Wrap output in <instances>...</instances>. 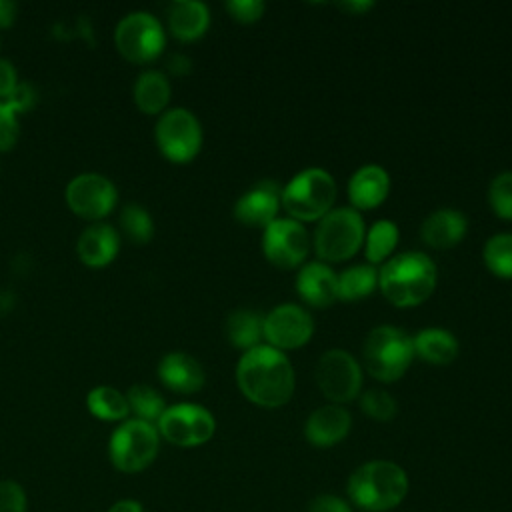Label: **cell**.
Here are the masks:
<instances>
[{
	"instance_id": "obj_12",
	"label": "cell",
	"mask_w": 512,
	"mask_h": 512,
	"mask_svg": "<svg viewBox=\"0 0 512 512\" xmlns=\"http://www.w3.org/2000/svg\"><path fill=\"white\" fill-rule=\"evenodd\" d=\"M262 250L274 266L294 268L306 258L310 250V238L298 220L276 218L264 228Z\"/></svg>"
},
{
	"instance_id": "obj_40",
	"label": "cell",
	"mask_w": 512,
	"mask_h": 512,
	"mask_svg": "<svg viewBox=\"0 0 512 512\" xmlns=\"http://www.w3.org/2000/svg\"><path fill=\"white\" fill-rule=\"evenodd\" d=\"M338 6H340L342 10H346V12L362 14V12H366L368 8H372V2H370V0H350V2H340Z\"/></svg>"
},
{
	"instance_id": "obj_7",
	"label": "cell",
	"mask_w": 512,
	"mask_h": 512,
	"mask_svg": "<svg viewBox=\"0 0 512 512\" xmlns=\"http://www.w3.org/2000/svg\"><path fill=\"white\" fill-rule=\"evenodd\" d=\"M158 430L144 420H126L110 436V462L120 472H140L158 454Z\"/></svg>"
},
{
	"instance_id": "obj_41",
	"label": "cell",
	"mask_w": 512,
	"mask_h": 512,
	"mask_svg": "<svg viewBox=\"0 0 512 512\" xmlns=\"http://www.w3.org/2000/svg\"><path fill=\"white\" fill-rule=\"evenodd\" d=\"M190 60L186 58V56H182V54H176V56H172L170 58V70L174 72V74H186V72H190Z\"/></svg>"
},
{
	"instance_id": "obj_20",
	"label": "cell",
	"mask_w": 512,
	"mask_h": 512,
	"mask_svg": "<svg viewBox=\"0 0 512 512\" xmlns=\"http://www.w3.org/2000/svg\"><path fill=\"white\" fill-rule=\"evenodd\" d=\"M118 248H120L118 232L108 224L88 226L76 242L78 258L86 266H94V268L106 266L108 262H112L114 256L118 254Z\"/></svg>"
},
{
	"instance_id": "obj_1",
	"label": "cell",
	"mask_w": 512,
	"mask_h": 512,
	"mask_svg": "<svg viewBox=\"0 0 512 512\" xmlns=\"http://www.w3.org/2000/svg\"><path fill=\"white\" fill-rule=\"evenodd\" d=\"M242 394L258 406L276 408L294 392V368L284 352L272 346H256L242 354L236 366Z\"/></svg>"
},
{
	"instance_id": "obj_11",
	"label": "cell",
	"mask_w": 512,
	"mask_h": 512,
	"mask_svg": "<svg viewBox=\"0 0 512 512\" xmlns=\"http://www.w3.org/2000/svg\"><path fill=\"white\" fill-rule=\"evenodd\" d=\"M216 430L214 416L196 404H176L158 418V432L176 446H200L212 438Z\"/></svg>"
},
{
	"instance_id": "obj_10",
	"label": "cell",
	"mask_w": 512,
	"mask_h": 512,
	"mask_svg": "<svg viewBox=\"0 0 512 512\" xmlns=\"http://www.w3.org/2000/svg\"><path fill=\"white\" fill-rule=\"evenodd\" d=\"M316 384L328 400L344 404L358 396L362 386V370L350 352L332 348L318 360Z\"/></svg>"
},
{
	"instance_id": "obj_23",
	"label": "cell",
	"mask_w": 512,
	"mask_h": 512,
	"mask_svg": "<svg viewBox=\"0 0 512 512\" xmlns=\"http://www.w3.org/2000/svg\"><path fill=\"white\" fill-rule=\"evenodd\" d=\"M414 356L430 364H450L458 356V340L444 328H424L412 338Z\"/></svg>"
},
{
	"instance_id": "obj_15",
	"label": "cell",
	"mask_w": 512,
	"mask_h": 512,
	"mask_svg": "<svg viewBox=\"0 0 512 512\" xmlns=\"http://www.w3.org/2000/svg\"><path fill=\"white\" fill-rule=\"evenodd\" d=\"M282 188L278 182L264 178L248 188L234 204V216L246 226H268L276 220L282 204Z\"/></svg>"
},
{
	"instance_id": "obj_37",
	"label": "cell",
	"mask_w": 512,
	"mask_h": 512,
	"mask_svg": "<svg viewBox=\"0 0 512 512\" xmlns=\"http://www.w3.org/2000/svg\"><path fill=\"white\" fill-rule=\"evenodd\" d=\"M16 88H18V78H16L14 66L10 64V60L0 58V102L8 100Z\"/></svg>"
},
{
	"instance_id": "obj_9",
	"label": "cell",
	"mask_w": 512,
	"mask_h": 512,
	"mask_svg": "<svg viewBox=\"0 0 512 512\" xmlns=\"http://www.w3.org/2000/svg\"><path fill=\"white\" fill-rule=\"evenodd\" d=\"M116 48L130 62L154 60L164 48V30L148 12L126 14L114 32Z\"/></svg>"
},
{
	"instance_id": "obj_4",
	"label": "cell",
	"mask_w": 512,
	"mask_h": 512,
	"mask_svg": "<svg viewBox=\"0 0 512 512\" xmlns=\"http://www.w3.org/2000/svg\"><path fill=\"white\" fill-rule=\"evenodd\" d=\"M336 198V182L322 168H306L282 188V206L294 220H318L326 216Z\"/></svg>"
},
{
	"instance_id": "obj_25",
	"label": "cell",
	"mask_w": 512,
	"mask_h": 512,
	"mask_svg": "<svg viewBox=\"0 0 512 512\" xmlns=\"http://www.w3.org/2000/svg\"><path fill=\"white\" fill-rule=\"evenodd\" d=\"M134 100L142 112L156 114L164 110V106L170 100L168 78L158 70L142 72L134 86Z\"/></svg>"
},
{
	"instance_id": "obj_13",
	"label": "cell",
	"mask_w": 512,
	"mask_h": 512,
	"mask_svg": "<svg viewBox=\"0 0 512 512\" xmlns=\"http://www.w3.org/2000/svg\"><path fill=\"white\" fill-rule=\"evenodd\" d=\"M66 202L74 214L96 220L106 216L114 208L116 188L106 176L96 172H84L68 182Z\"/></svg>"
},
{
	"instance_id": "obj_32",
	"label": "cell",
	"mask_w": 512,
	"mask_h": 512,
	"mask_svg": "<svg viewBox=\"0 0 512 512\" xmlns=\"http://www.w3.org/2000/svg\"><path fill=\"white\" fill-rule=\"evenodd\" d=\"M488 202L492 210L506 220H512V172H500L492 178L488 188Z\"/></svg>"
},
{
	"instance_id": "obj_24",
	"label": "cell",
	"mask_w": 512,
	"mask_h": 512,
	"mask_svg": "<svg viewBox=\"0 0 512 512\" xmlns=\"http://www.w3.org/2000/svg\"><path fill=\"white\" fill-rule=\"evenodd\" d=\"M226 336L238 348H256L264 336V318L248 308L234 310L226 320Z\"/></svg>"
},
{
	"instance_id": "obj_42",
	"label": "cell",
	"mask_w": 512,
	"mask_h": 512,
	"mask_svg": "<svg viewBox=\"0 0 512 512\" xmlns=\"http://www.w3.org/2000/svg\"><path fill=\"white\" fill-rule=\"evenodd\" d=\"M14 12H16V6L12 2L0 0V26H10L14 20Z\"/></svg>"
},
{
	"instance_id": "obj_5",
	"label": "cell",
	"mask_w": 512,
	"mask_h": 512,
	"mask_svg": "<svg viewBox=\"0 0 512 512\" xmlns=\"http://www.w3.org/2000/svg\"><path fill=\"white\" fill-rule=\"evenodd\" d=\"M362 356L364 366L374 378L394 382L408 370L414 358L412 338L396 326H376L364 340Z\"/></svg>"
},
{
	"instance_id": "obj_18",
	"label": "cell",
	"mask_w": 512,
	"mask_h": 512,
	"mask_svg": "<svg viewBox=\"0 0 512 512\" xmlns=\"http://www.w3.org/2000/svg\"><path fill=\"white\" fill-rule=\"evenodd\" d=\"M296 290L308 304L324 308L338 300V276L330 266L310 262L298 272Z\"/></svg>"
},
{
	"instance_id": "obj_21",
	"label": "cell",
	"mask_w": 512,
	"mask_h": 512,
	"mask_svg": "<svg viewBox=\"0 0 512 512\" xmlns=\"http://www.w3.org/2000/svg\"><path fill=\"white\" fill-rule=\"evenodd\" d=\"M466 228L468 224L462 212L452 208H438L422 222L420 236L432 248H450L464 238Z\"/></svg>"
},
{
	"instance_id": "obj_31",
	"label": "cell",
	"mask_w": 512,
	"mask_h": 512,
	"mask_svg": "<svg viewBox=\"0 0 512 512\" xmlns=\"http://www.w3.org/2000/svg\"><path fill=\"white\" fill-rule=\"evenodd\" d=\"M120 226H122L124 234L138 244L148 242L154 234V224H152L150 214L138 204H128L122 208Z\"/></svg>"
},
{
	"instance_id": "obj_17",
	"label": "cell",
	"mask_w": 512,
	"mask_h": 512,
	"mask_svg": "<svg viewBox=\"0 0 512 512\" xmlns=\"http://www.w3.org/2000/svg\"><path fill=\"white\" fill-rule=\"evenodd\" d=\"M158 376L180 394L198 392L206 380L202 364L186 352H168L158 364Z\"/></svg>"
},
{
	"instance_id": "obj_14",
	"label": "cell",
	"mask_w": 512,
	"mask_h": 512,
	"mask_svg": "<svg viewBox=\"0 0 512 512\" xmlns=\"http://www.w3.org/2000/svg\"><path fill=\"white\" fill-rule=\"evenodd\" d=\"M314 332L312 316L296 304H280L264 318V338L272 348H298L310 340Z\"/></svg>"
},
{
	"instance_id": "obj_34",
	"label": "cell",
	"mask_w": 512,
	"mask_h": 512,
	"mask_svg": "<svg viewBox=\"0 0 512 512\" xmlns=\"http://www.w3.org/2000/svg\"><path fill=\"white\" fill-rule=\"evenodd\" d=\"M0 512H26V494L20 484L0 480Z\"/></svg>"
},
{
	"instance_id": "obj_3",
	"label": "cell",
	"mask_w": 512,
	"mask_h": 512,
	"mask_svg": "<svg viewBox=\"0 0 512 512\" xmlns=\"http://www.w3.org/2000/svg\"><path fill=\"white\" fill-rule=\"evenodd\" d=\"M408 494L406 472L388 460H372L356 468L348 480V496L370 512H386Z\"/></svg>"
},
{
	"instance_id": "obj_27",
	"label": "cell",
	"mask_w": 512,
	"mask_h": 512,
	"mask_svg": "<svg viewBox=\"0 0 512 512\" xmlns=\"http://www.w3.org/2000/svg\"><path fill=\"white\" fill-rule=\"evenodd\" d=\"M378 282V272L372 264H356L338 276V298L358 300L368 296Z\"/></svg>"
},
{
	"instance_id": "obj_16",
	"label": "cell",
	"mask_w": 512,
	"mask_h": 512,
	"mask_svg": "<svg viewBox=\"0 0 512 512\" xmlns=\"http://www.w3.org/2000/svg\"><path fill=\"white\" fill-rule=\"evenodd\" d=\"M350 412L338 404H326L316 408L308 420L304 434L314 446H334L350 432Z\"/></svg>"
},
{
	"instance_id": "obj_29",
	"label": "cell",
	"mask_w": 512,
	"mask_h": 512,
	"mask_svg": "<svg viewBox=\"0 0 512 512\" xmlns=\"http://www.w3.org/2000/svg\"><path fill=\"white\" fill-rule=\"evenodd\" d=\"M398 242V226L392 220H378L368 230L366 258L370 264H378L390 256Z\"/></svg>"
},
{
	"instance_id": "obj_6",
	"label": "cell",
	"mask_w": 512,
	"mask_h": 512,
	"mask_svg": "<svg viewBox=\"0 0 512 512\" xmlns=\"http://www.w3.org/2000/svg\"><path fill=\"white\" fill-rule=\"evenodd\" d=\"M364 240V220L354 208H334L320 218L314 232V248L322 260H346Z\"/></svg>"
},
{
	"instance_id": "obj_39",
	"label": "cell",
	"mask_w": 512,
	"mask_h": 512,
	"mask_svg": "<svg viewBox=\"0 0 512 512\" xmlns=\"http://www.w3.org/2000/svg\"><path fill=\"white\" fill-rule=\"evenodd\" d=\"M108 512H144L140 502L138 500H132V498H124V500H118L114 502Z\"/></svg>"
},
{
	"instance_id": "obj_2",
	"label": "cell",
	"mask_w": 512,
	"mask_h": 512,
	"mask_svg": "<svg viewBox=\"0 0 512 512\" xmlns=\"http://www.w3.org/2000/svg\"><path fill=\"white\" fill-rule=\"evenodd\" d=\"M436 280V264L424 252H402L378 272L380 290L392 304L402 308L424 302L432 294Z\"/></svg>"
},
{
	"instance_id": "obj_8",
	"label": "cell",
	"mask_w": 512,
	"mask_h": 512,
	"mask_svg": "<svg viewBox=\"0 0 512 512\" xmlns=\"http://www.w3.org/2000/svg\"><path fill=\"white\" fill-rule=\"evenodd\" d=\"M156 144L174 162L192 160L202 146L198 118L186 108H172L156 122Z\"/></svg>"
},
{
	"instance_id": "obj_30",
	"label": "cell",
	"mask_w": 512,
	"mask_h": 512,
	"mask_svg": "<svg viewBox=\"0 0 512 512\" xmlns=\"http://www.w3.org/2000/svg\"><path fill=\"white\" fill-rule=\"evenodd\" d=\"M484 264L500 278H512V234L492 236L482 250Z\"/></svg>"
},
{
	"instance_id": "obj_22",
	"label": "cell",
	"mask_w": 512,
	"mask_h": 512,
	"mask_svg": "<svg viewBox=\"0 0 512 512\" xmlns=\"http://www.w3.org/2000/svg\"><path fill=\"white\" fill-rule=\"evenodd\" d=\"M210 22V14L204 2L198 0H176L168 8L170 32L180 40L200 38Z\"/></svg>"
},
{
	"instance_id": "obj_26",
	"label": "cell",
	"mask_w": 512,
	"mask_h": 512,
	"mask_svg": "<svg viewBox=\"0 0 512 512\" xmlns=\"http://www.w3.org/2000/svg\"><path fill=\"white\" fill-rule=\"evenodd\" d=\"M86 404L92 416L100 420H122L128 416V400L112 386H96L88 392Z\"/></svg>"
},
{
	"instance_id": "obj_28",
	"label": "cell",
	"mask_w": 512,
	"mask_h": 512,
	"mask_svg": "<svg viewBox=\"0 0 512 512\" xmlns=\"http://www.w3.org/2000/svg\"><path fill=\"white\" fill-rule=\"evenodd\" d=\"M128 408L138 416V420L144 422H158V418L164 414L166 406H164V398L150 386L146 384H134L128 394Z\"/></svg>"
},
{
	"instance_id": "obj_38",
	"label": "cell",
	"mask_w": 512,
	"mask_h": 512,
	"mask_svg": "<svg viewBox=\"0 0 512 512\" xmlns=\"http://www.w3.org/2000/svg\"><path fill=\"white\" fill-rule=\"evenodd\" d=\"M310 512H352L344 500L338 496H318L310 502Z\"/></svg>"
},
{
	"instance_id": "obj_19",
	"label": "cell",
	"mask_w": 512,
	"mask_h": 512,
	"mask_svg": "<svg viewBox=\"0 0 512 512\" xmlns=\"http://www.w3.org/2000/svg\"><path fill=\"white\" fill-rule=\"evenodd\" d=\"M390 190V176L382 166L366 164L358 168L348 182V196L356 208L368 210L378 206Z\"/></svg>"
},
{
	"instance_id": "obj_35",
	"label": "cell",
	"mask_w": 512,
	"mask_h": 512,
	"mask_svg": "<svg viewBox=\"0 0 512 512\" xmlns=\"http://www.w3.org/2000/svg\"><path fill=\"white\" fill-rule=\"evenodd\" d=\"M18 138V120H16V110L0 102V150H8L14 146Z\"/></svg>"
},
{
	"instance_id": "obj_36",
	"label": "cell",
	"mask_w": 512,
	"mask_h": 512,
	"mask_svg": "<svg viewBox=\"0 0 512 512\" xmlns=\"http://www.w3.org/2000/svg\"><path fill=\"white\" fill-rule=\"evenodd\" d=\"M226 10L240 22H254L264 14L266 4L262 0H228Z\"/></svg>"
},
{
	"instance_id": "obj_33",
	"label": "cell",
	"mask_w": 512,
	"mask_h": 512,
	"mask_svg": "<svg viewBox=\"0 0 512 512\" xmlns=\"http://www.w3.org/2000/svg\"><path fill=\"white\" fill-rule=\"evenodd\" d=\"M360 408L364 410L366 416L386 422V420L394 418V414H396V400L386 390L370 388L362 394Z\"/></svg>"
}]
</instances>
